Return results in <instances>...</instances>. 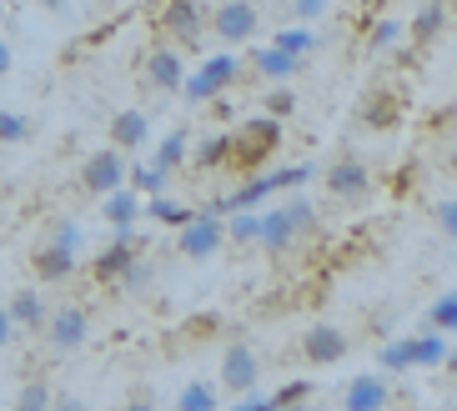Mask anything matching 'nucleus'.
Returning a JSON list of instances; mask_svg holds the SVG:
<instances>
[{
  "instance_id": "nucleus-1",
  "label": "nucleus",
  "mask_w": 457,
  "mask_h": 411,
  "mask_svg": "<svg viewBox=\"0 0 457 411\" xmlns=\"http://www.w3.org/2000/svg\"><path fill=\"white\" fill-rule=\"evenodd\" d=\"M282 151V120L277 116H252V120H242L237 131H231V156H227V166L231 171H242V176H252V171H262L271 156Z\"/></svg>"
},
{
  "instance_id": "nucleus-2",
  "label": "nucleus",
  "mask_w": 457,
  "mask_h": 411,
  "mask_svg": "<svg viewBox=\"0 0 457 411\" xmlns=\"http://www.w3.org/2000/svg\"><path fill=\"white\" fill-rule=\"evenodd\" d=\"M237 76H242V61H237L231 51L206 55L202 66H196V76L181 80V95H187L191 106H206V101H216V95H227L231 86H237Z\"/></svg>"
},
{
  "instance_id": "nucleus-3",
  "label": "nucleus",
  "mask_w": 457,
  "mask_h": 411,
  "mask_svg": "<svg viewBox=\"0 0 457 411\" xmlns=\"http://www.w3.org/2000/svg\"><path fill=\"white\" fill-rule=\"evenodd\" d=\"M227 246V216H216L212 206L196 211L181 231H176V256H187V261H206Z\"/></svg>"
},
{
  "instance_id": "nucleus-4",
  "label": "nucleus",
  "mask_w": 457,
  "mask_h": 411,
  "mask_svg": "<svg viewBox=\"0 0 457 411\" xmlns=\"http://www.w3.org/2000/svg\"><path fill=\"white\" fill-rule=\"evenodd\" d=\"M156 30L171 36L176 45H196L206 36V11L196 0H162V11H156Z\"/></svg>"
},
{
  "instance_id": "nucleus-5",
  "label": "nucleus",
  "mask_w": 457,
  "mask_h": 411,
  "mask_svg": "<svg viewBox=\"0 0 457 411\" xmlns=\"http://www.w3.org/2000/svg\"><path fill=\"white\" fill-rule=\"evenodd\" d=\"M131 266H136V226H116L111 231V246H101L91 256V276L106 286V281H121Z\"/></svg>"
},
{
  "instance_id": "nucleus-6",
  "label": "nucleus",
  "mask_w": 457,
  "mask_h": 411,
  "mask_svg": "<svg viewBox=\"0 0 457 411\" xmlns=\"http://www.w3.org/2000/svg\"><path fill=\"white\" fill-rule=\"evenodd\" d=\"M206 21L216 26V36L227 40V45H246V40H256V21H262V11H256L252 0H221Z\"/></svg>"
},
{
  "instance_id": "nucleus-7",
  "label": "nucleus",
  "mask_w": 457,
  "mask_h": 411,
  "mask_svg": "<svg viewBox=\"0 0 457 411\" xmlns=\"http://www.w3.org/2000/svg\"><path fill=\"white\" fill-rule=\"evenodd\" d=\"M81 186L91 191V196H111L116 186H126V151H96V156H86L81 166Z\"/></svg>"
},
{
  "instance_id": "nucleus-8",
  "label": "nucleus",
  "mask_w": 457,
  "mask_h": 411,
  "mask_svg": "<svg viewBox=\"0 0 457 411\" xmlns=\"http://www.w3.org/2000/svg\"><path fill=\"white\" fill-rule=\"evenodd\" d=\"M403 116H407V101H403V91H392V86L367 91L362 106H357V120H362L367 131H392Z\"/></svg>"
},
{
  "instance_id": "nucleus-9",
  "label": "nucleus",
  "mask_w": 457,
  "mask_h": 411,
  "mask_svg": "<svg viewBox=\"0 0 457 411\" xmlns=\"http://www.w3.org/2000/svg\"><path fill=\"white\" fill-rule=\"evenodd\" d=\"M302 357L312 366H337V361L347 357V332H337L332 321H312L307 336H302Z\"/></svg>"
},
{
  "instance_id": "nucleus-10",
  "label": "nucleus",
  "mask_w": 457,
  "mask_h": 411,
  "mask_svg": "<svg viewBox=\"0 0 457 411\" xmlns=\"http://www.w3.org/2000/svg\"><path fill=\"white\" fill-rule=\"evenodd\" d=\"M86 336H91V316H86L81 306L51 311V321H46V341H51L55 351H81Z\"/></svg>"
},
{
  "instance_id": "nucleus-11",
  "label": "nucleus",
  "mask_w": 457,
  "mask_h": 411,
  "mask_svg": "<svg viewBox=\"0 0 457 411\" xmlns=\"http://www.w3.org/2000/svg\"><path fill=\"white\" fill-rule=\"evenodd\" d=\"M256 382H262V361H256V351L252 346H227V351H221V386L242 397V391H252Z\"/></svg>"
},
{
  "instance_id": "nucleus-12",
  "label": "nucleus",
  "mask_w": 457,
  "mask_h": 411,
  "mask_svg": "<svg viewBox=\"0 0 457 411\" xmlns=\"http://www.w3.org/2000/svg\"><path fill=\"white\" fill-rule=\"evenodd\" d=\"M327 191H332L337 201H357V196H367V191H372V171H367L357 156L337 160L332 171H327Z\"/></svg>"
},
{
  "instance_id": "nucleus-13",
  "label": "nucleus",
  "mask_w": 457,
  "mask_h": 411,
  "mask_svg": "<svg viewBox=\"0 0 457 411\" xmlns=\"http://www.w3.org/2000/svg\"><path fill=\"white\" fill-rule=\"evenodd\" d=\"M30 271H36V276L41 281H71L76 276V251H71V246H61V241H46V246H36V251H30Z\"/></svg>"
},
{
  "instance_id": "nucleus-14",
  "label": "nucleus",
  "mask_w": 457,
  "mask_h": 411,
  "mask_svg": "<svg viewBox=\"0 0 457 411\" xmlns=\"http://www.w3.org/2000/svg\"><path fill=\"white\" fill-rule=\"evenodd\" d=\"M146 80L156 86V91L176 95L181 91V80H187V66H181V51L176 45H156V51L146 55Z\"/></svg>"
},
{
  "instance_id": "nucleus-15",
  "label": "nucleus",
  "mask_w": 457,
  "mask_h": 411,
  "mask_svg": "<svg viewBox=\"0 0 457 411\" xmlns=\"http://www.w3.org/2000/svg\"><path fill=\"white\" fill-rule=\"evenodd\" d=\"M146 216V196L141 191H131V186H116L111 196H101V221L116 231V226H136Z\"/></svg>"
},
{
  "instance_id": "nucleus-16",
  "label": "nucleus",
  "mask_w": 457,
  "mask_h": 411,
  "mask_svg": "<svg viewBox=\"0 0 457 411\" xmlns=\"http://www.w3.org/2000/svg\"><path fill=\"white\" fill-rule=\"evenodd\" d=\"M256 246H262V251H271V256H282V251H292V246H296V221H292V211H287V206H277V211L262 216Z\"/></svg>"
},
{
  "instance_id": "nucleus-17",
  "label": "nucleus",
  "mask_w": 457,
  "mask_h": 411,
  "mask_svg": "<svg viewBox=\"0 0 457 411\" xmlns=\"http://www.w3.org/2000/svg\"><path fill=\"white\" fill-rule=\"evenodd\" d=\"M252 70L282 86V80H292L296 70H302V61H296V55H287L282 45H271V40H267V45H256V51H252Z\"/></svg>"
},
{
  "instance_id": "nucleus-18",
  "label": "nucleus",
  "mask_w": 457,
  "mask_h": 411,
  "mask_svg": "<svg viewBox=\"0 0 457 411\" xmlns=\"http://www.w3.org/2000/svg\"><path fill=\"white\" fill-rule=\"evenodd\" d=\"M151 136V120L141 116V111H116L111 116V146L116 151H141Z\"/></svg>"
},
{
  "instance_id": "nucleus-19",
  "label": "nucleus",
  "mask_w": 457,
  "mask_h": 411,
  "mask_svg": "<svg viewBox=\"0 0 457 411\" xmlns=\"http://www.w3.org/2000/svg\"><path fill=\"white\" fill-rule=\"evenodd\" d=\"M5 311H11L15 332H41L46 321H51V306H46V296H41V292H15Z\"/></svg>"
},
{
  "instance_id": "nucleus-20",
  "label": "nucleus",
  "mask_w": 457,
  "mask_h": 411,
  "mask_svg": "<svg viewBox=\"0 0 457 411\" xmlns=\"http://www.w3.org/2000/svg\"><path fill=\"white\" fill-rule=\"evenodd\" d=\"M387 401H392V386L382 382V376H357V382L347 386L342 407H347V411H382Z\"/></svg>"
},
{
  "instance_id": "nucleus-21",
  "label": "nucleus",
  "mask_w": 457,
  "mask_h": 411,
  "mask_svg": "<svg viewBox=\"0 0 457 411\" xmlns=\"http://www.w3.org/2000/svg\"><path fill=\"white\" fill-rule=\"evenodd\" d=\"M443 26H447V5L443 0H422V11L412 15V26L407 30H412L417 45H432V40L443 36Z\"/></svg>"
},
{
  "instance_id": "nucleus-22",
  "label": "nucleus",
  "mask_w": 457,
  "mask_h": 411,
  "mask_svg": "<svg viewBox=\"0 0 457 411\" xmlns=\"http://www.w3.org/2000/svg\"><path fill=\"white\" fill-rule=\"evenodd\" d=\"M146 216L151 221H162V226H171V231H181V226L191 221V206H181V201H171L166 191H156V196H146Z\"/></svg>"
},
{
  "instance_id": "nucleus-23",
  "label": "nucleus",
  "mask_w": 457,
  "mask_h": 411,
  "mask_svg": "<svg viewBox=\"0 0 457 411\" xmlns=\"http://www.w3.org/2000/svg\"><path fill=\"white\" fill-rule=\"evenodd\" d=\"M227 156H231V136H206L202 146L191 151V166H196V171H221V166H227Z\"/></svg>"
},
{
  "instance_id": "nucleus-24",
  "label": "nucleus",
  "mask_w": 457,
  "mask_h": 411,
  "mask_svg": "<svg viewBox=\"0 0 457 411\" xmlns=\"http://www.w3.org/2000/svg\"><path fill=\"white\" fill-rule=\"evenodd\" d=\"M412 346H417V366H443V357H447V332H437V326H422V332L412 336Z\"/></svg>"
},
{
  "instance_id": "nucleus-25",
  "label": "nucleus",
  "mask_w": 457,
  "mask_h": 411,
  "mask_svg": "<svg viewBox=\"0 0 457 411\" xmlns=\"http://www.w3.org/2000/svg\"><path fill=\"white\" fill-rule=\"evenodd\" d=\"M187 156H191V146H187V136L181 131H171V136H162V146H156V171H166V176H176L181 166H187Z\"/></svg>"
},
{
  "instance_id": "nucleus-26",
  "label": "nucleus",
  "mask_w": 457,
  "mask_h": 411,
  "mask_svg": "<svg viewBox=\"0 0 457 411\" xmlns=\"http://www.w3.org/2000/svg\"><path fill=\"white\" fill-rule=\"evenodd\" d=\"M271 45H282L287 55H296V61H307V55L317 51V36H312V30L302 26V21H296V26L277 30V36H271Z\"/></svg>"
},
{
  "instance_id": "nucleus-27",
  "label": "nucleus",
  "mask_w": 457,
  "mask_h": 411,
  "mask_svg": "<svg viewBox=\"0 0 457 411\" xmlns=\"http://www.w3.org/2000/svg\"><path fill=\"white\" fill-rule=\"evenodd\" d=\"M166 181H171V176L156 171V166H141V160H136V166H126V186L141 191V196H156V191H166Z\"/></svg>"
},
{
  "instance_id": "nucleus-28",
  "label": "nucleus",
  "mask_w": 457,
  "mask_h": 411,
  "mask_svg": "<svg viewBox=\"0 0 457 411\" xmlns=\"http://www.w3.org/2000/svg\"><path fill=\"white\" fill-rule=\"evenodd\" d=\"M377 361H382V372H407V366H417L412 336H407V341H387L382 351H377Z\"/></svg>"
},
{
  "instance_id": "nucleus-29",
  "label": "nucleus",
  "mask_w": 457,
  "mask_h": 411,
  "mask_svg": "<svg viewBox=\"0 0 457 411\" xmlns=\"http://www.w3.org/2000/svg\"><path fill=\"white\" fill-rule=\"evenodd\" d=\"M256 231H262V216L256 211H231L227 216V241H237V246H256Z\"/></svg>"
},
{
  "instance_id": "nucleus-30",
  "label": "nucleus",
  "mask_w": 457,
  "mask_h": 411,
  "mask_svg": "<svg viewBox=\"0 0 457 411\" xmlns=\"http://www.w3.org/2000/svg\"><path fill=\"white\" fill-rule=\"evenodd\" d=\"M428 326H437V332H447V336L457 332V292H443L428 306Z\"/></svg>"
},
{
  "instance_id": "nucleus-31",
  "label": "nucleus",
  "mask_w": 457,
  "mask_h": 411,
  "mask_svg": "<svg viewBox=\"0 0 457 411\" xmlns=\"http://www.w3.org/2000/svg\"><path fill=\"white\" fill-rule=\"evenodd\" d=\"M176 407H181V411H216V386H206V382L181 386V397H176Z\"/></svg>"
},
{
  "instance_id": "nucleus-32",
  "label": "nucleus",
  "mask_w": 457,
  "mask_h": 411,
  "mask_svg": "<svg viewBox=\"0 0 457 411\" xmlns=\"http://www.w3.org/2000/svg\"><path fill=\"white\" fill-rule=\"evenodd\" d=\"M15 407H21V411H46V407H55V391L46 382H30V386L15 391Z\"/></svg>"
},
{
  "instance_id": "nucleus-33",
  "label": "nucleus",
  "mask_w": 457,
  "mask_h": 411,
  "mask_svg": "<svg viewBox=\"0 0 457 411\" xmlns=\"http://www.w3.org/2000/svg\"><path fill=\"white\" fill-rule=\"evenodd\" d=\"M30 136V120L15 116V111H0V146H15V141H26Z\"/></svg>"
},
{
  "instance_id": "nucleus-34",
  "label": "nucleus",
  "mask_w": 457,
  "mask_h": 411,
  "mask_svg": "<svg viewBox=\"0 0 457 411\" xmlns=\"http://www.w3.org/2000/svg\"><path fill=\"white\" fill-rule=\"evenodd\" d=\"M287 211H292V221H296V236H312V231H317V206H312L307 196L287 201Z\"/></svg>"
},
{
  "instance_id": "nucleus-35",
  "label": "nucleus",
  "mask_w": 457,
  "mask_h": 411,
  "mask_svg": "<svg viewBox=\"0 0 457 411\" xmlns=\"http://www.w3.org/2000/svg\"><path fill=\"white\" fill-rule=\"evenodd\" d=\"M312 397V382H287L277 397H271V411H292V407H302V401Z\"/></svg>"
},
{
  "instance_id": "nucleus-36",
  "label": "nucleus",
  "mask_w": 457,
  "mask_h": 411,
  "mask_svg": "<svg viewBox=\"0 0 457 411\" xmlns=\"http://www.w3.org/2000/svg\"><path fill=\"white\" fill-rule=\"evenodd\" d=\"M397 40H403V26H397V21H377L372 36H367V45H372V51H392Z\"/></svg>"
},
{
  "instance_id": "nucleus-37",
  "label": "nucleus",
  "mask_w": 457,
  "mask_h": 411,
  "mask_svg": "<svg viewBox=\"0 0 457 411\" xmlns=\"http://www.w3.org/2000/svg\"><path fill=\"white\" fill-rule=\"evenodd\" d=\"M262 111H267V116H277V120H282V116H292V111H296V95L287 91V86H277V91H271L267 101H262Z\"/></svg>"
},
{
  "instance_id": "nucleus-38",
  "label": "nucleus",
  "mask_w": 457,
  "mask_h": 411,
  "mask_svg": "<svg viewBox=\"0 0 457 411\" xmlns=\"http://www.w3.org/2000/svg\"><path fill=\"white\" fill-rule=\"evenodd\" d=\"M432 216H437V226H443V236H457V201H443Z\"/></svg>"
},
{
  "instance_id": "nucleus-39",
  "label": "nucleus",
  "mask_w": 457,
  "mask_h": 411,
  "mask_svg": "<svg viewBox=\"0 0 457 411\" xmlns=\"http://www.w3.org/2000/svg\"><path fill=\"white\" fill-rule=\"evenodd\" d=\"M292 11H296V21L307 26V21H317V15L327 11V0H292Z\"/></svg>"
},
{
  "instance_id": "nucleus-40",
  "label": "nucleus",
  "mask_w": 457,
  "mask_h": 411,
  "mask_svg": "<svg viewBox=\"0 0 457 411\" xmlns=\"http://www.w3.org/2000/svg\"><path fill=\"white\" fill-rule=\"evenodd\" d=\"M216 332H221V321H216V316H202V321H191V326H187L191 341H206V336H216Z\"/></svg>"
},
{
  "instance_id": "nucleus-41",
  "label": "nucleus",
  "mask_w": 457,
  "mask_h": 411,
  "mask_svg": "<svg viewBox=\"0 0 457 411\" xmlns=\"http://www.w3.org/2000/svg\"><path fill=\"white\" fill-rule=\"evenodd\" d=\"M51 241H61V246H71V251H81V226H55V236Z\"/></svg>"
},
{
  "instance_id": "nucleus-42",
  "label": "nucleus",
  "mask_w": 457,
  "mask_h": 411,
  "mask_svg": "<svg viewBox=\"0 0 457 411\" xmlns=\"http://www.w3.org/2000/svg\"><path fill=\"white\" fill-rule=\"evenodd\" d=\"M242 411H271V397H262V391H242Z\"/></svg>"
},
{
  "instance_id": "nucleus-43",
  "label": "nucleus",
  "mask_w": 457,
  "mask_h": 411,
  "mask_svg": "<svg viewBox=\"0 0 457 411\" xmlns=\"http://www.w3.org/2000/svg\"><path fill=\"white\" fill-rule=\"evenodd\" d=\"M11 341H15V321H11V311L0 306V351H5Z\"/></svg>"
},
{
  "instance_id": "nucleus-44",
  "label": "nucleus",
  "mask_w": 457,
  "mask_h": 411,
  "mask_svg": "<svg viewBox=\"0 0 457 411\" xmlns=\"http://www.w3.org/2000/svg\"><path fill=\"white\" fill-rule=\"evenodd\" d=\"M11 66H15V55H11V45H5V40H0V80L11 76Z\"/></svg>"
},
{
  "instance_id": "nucleus-45",
  "label": "nucleus",
  "mask_w": 457,
  "mask_h": 411,
  "mask_svg": "<svg viewBox=\"0 0 457 411\" xmlns=\"http://www.w3.org/2000/svg\"><path fill=\"white\" fill-rule=\"evenodd\" d=\"M443 366H447V372L457 376V346H447V357H443Z\"/></svg>"
},
{
  "instance_id": "nucleus-46",
  "label": "nucleus",
  "mask_w": 457,
  "mask_h": 411,
  "mask_svg": "<svg viewBox=\"0 0 457 411\" xmlns=\"http://www.w3.org/2000/svg\"><path fill=\"white\" fill-rule=\"evenodd\" d=\"M41 5H46V11H66L71 0H41Z\"/></svg>"
},
{
  "instance_id": "nucleus-47",
  "label": "nucleus",
  "mask_w": 457,
  "mask_h": 411,
  "mask_svg": "<svg viewBox=\"0 0 457 411\" xmlns=\"http://www.w3.org/2000/svg\"><path fill=\"white\" fill-rule=\"evenodd\" d=\"M447 171H453V176H457V151H453V156H447Z\"/></svg>"
},
{
  "instance_id": "nucleus-48",
  "label": "nucleus",
  "mask_w": 457,
  "mask_h": 411,
  "mask_svg": "<svg viewBox=\"0 0 457 411\" xmlns=\"http://www.w3.org/2000/svg\"><path fill=\"white\" fill-rule=\"evenodd\" d=\"M447 21H457V0H453V5H447Z\"/></svg>"
}]
</instances>
